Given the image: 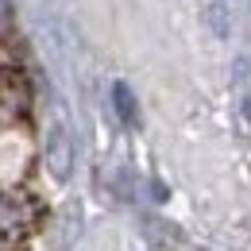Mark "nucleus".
I'll return each instance as SVG.
<instances>
[{"label": "nucleus", "instance_id": "obj_2", "mask_svg": "<svg viewBox=\"0 0 251 251\" xmlns=\"http://www.w3.org/2000/svg\"><path fill=\"white\" fill-rule=\"evenodd\" d=\"M43 224V201L27 193V186L20 189H0V236L12 244H24L27 236L39 232Z\"/></svg>", "mask_w": 251, "mask_h": 251}, {"label": "nucleus", "instance_id": "obj_1", "mask_svg": "<svg viewBox=\"0 0 251 251\" xmlns=\"http://www.w3.org/2000/svg\"><path fill=\"white\" fill-rule=\"evenodd\" d=\"M35 170V139L27 120H4L0 124V189L27 186Z\"/></svg>", "mask_w": 251, "mask_h": 251}, {"label": "nucleus", "instance_id": "obj_6", "mask_svg": "<svg viewBox=\"0 0 251 251\" xmlns=\"http://www.w3.org/2000/svg\"><path fill=\"white\" fill-rule=\"evenodd\" d=\"M244 112H248V120H251V97H248V100H244Z\"/></svg>", "mask_w": 251, "mask_h": 251}, {"label": "nucleus", "instance_id": "obj_5", "mask_svg": "<svg viewBox=\"0 0 251 251\" xmlns=\"http://www.w3.org/2000/svg\"><path fill=\"white\" fill-rule=\"evenodd\" d=\"M0 251H24V244H12V240H4V236H0Z\"/></svg>", "mask_w": 251, "mask_h": 251}, {"label": "nucleus", "instance_id": "obj_3", "mask_svg": "<svg viewBox=\"0 0 251 251\" xmlns=\"http://www.w3.org/2000/svg\"><path fill=\"white\" fill-rule=\"evenodd\" d=\"M47 162H50L54 178H66V170H70V139H66L62 127H54L50 139H47Z\"/></svg>", "mask_w": 251, "mask_h": 251}, {"label": "nucleus", "instance_id": "obj_4", "mask_svg": "<svg viewBox=\"0 0 251 251\" xmlns=\"http://www.w3.org/2000/svg\"><path fill=\"white\" fill-rule=\"evenodd\" d=\"M112 100H116V116H120L127 127L139 120V112H135V97H131V89H127V85H120V81H116V85H112Z\"/></svg>", "mask_w": 251, "mask_h": 251}]
</instances>
